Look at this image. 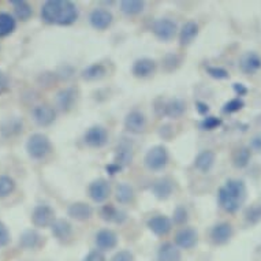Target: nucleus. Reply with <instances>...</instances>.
I'll use <instances>...</instances> for the list:
<instances>
[{"label":"nucleus","instance_id":"44","mask_svg":"<svg viewBox=\"0 0 261 261\" xmlns=\"http://www.w3.org/2000/svg\"><path fill=\"white\" fill-rule=\"evenodd\" d=\"M250 149L256 150L257 153H261V132L257 133L250 141Z\"/></svg>","mask_w":261,"mask_h":261},{"label":"nucleus","instance_id":"45","mask_svg":"<svg viewBox=\"0 0 261 261\" xmlns=\"http://www.w3.org/2000/svg\"><path fill=\"white\" fill-rule=\"evenodd\" d=\"M9 89V78L3 71H0V94Z\"/></svg>","mask_w":261,"mask_h":261},{"label":"nucleus","instance_id":"34","mask_svg":"<svg viewBox=\"0 0 261 261\" xmlns=\"http://www.w3.org/2000/svg\"><path fill=\"white\" fill-rule=\"evenodd\" d=\"M11 6L14 7V11H15L17 17L21 21H28L32 17V14H33L32 7L26 2H23V0H14V2H11Z\"/></svg>","mask_w":261,"mask_h":261},{"label":"nucleus","instance_id":"10","mask_svg":"<svg viewBox=\"0 0 261 261\" xmlns=\"http://www.w3.org/2000/svg\"><path fill=\"white\" fill-rule=\"evenodd\" d=\"M94 244H96V248L101 252L112 250L118 245V236L115 231H112L110 228H103L94 237Z\"/></svg>","mask_w":261,"mask_h":261},{"label":"nucleus","instance_id":"16","mask_svg":"<svg viewBox=\"0 0 261 261\" xmlns=\"http://www.w3.org/2000/svg\"><path fill=\"white\" fill-rule=\"evenodd\" d=\"M133 160V146L128 141L123 140L118 144L115 149V158H114V163H116L118 166L123 168L124 166H128Z\"/></svg>","mask_w":261,"mask_h":261},{"label":"nucleus","instance_id":"4","mask_svg":"<svg viewBox=\"0 0 261 261\" xmlns=\"http://www.w3.org/2000/svg\"><path fill=\"white\" fill-rule=\"evenodd\" d=\"M145 166L152 171H160L163 168L167 166L168 163V152L166 149V146L156 145L153 148H150L148 150V153L145 154Z\"/></svg>","mask_w":261,"mask_h":261},{"label":"nucleus","instance_id":"48","mask_svg":"<svg viewBox=\"0 0 261 261\" xmlns=\"http://www.w3.org/2000/svg\"><path fill=\"white\" fill-rule=\"evenodd\" d=\"M196 108H197L198 114H201V115H205L210 112V107H208V104L202 103V101H197L196 103Z\"/></svg>","mask_w":261,"mask_h":261},{"label":"nucleus","instance_id":"5","mask_svg":"<svg viewBox=\"0 0 261 261\" xmlns=\"http://www.w3.org/2000/svg\"><path fill=\"white\" fill-rule=\"evenodd\" d=\"M152 32L159 40L168 41V40L174 39V36L176 35V23L168 18H160L153 22Z\"/></svg>","mask_w":261,"mask_h":261},{"label":"nucleus","instance_id":"40","mask_svg":"<svg viewBox=\"0 0 261 261\" xmlns=\"http://www.w3.org/2000/svg\"><path fill=\"white\" fill-rule=\"evenodd\" d=\"M174 222L176 224H185L188 222V211L185 206H176L175 211H174Z\"/></svg>","mask_w":261,"mask_h":261},{"label":"nucleus","instance_id":"23","mask_svg":"<svg viewBox=\"0 0 261 261\" xmlns=\"http://www.w3.org/2000/svg\"><path fill=\"white\" fill-rule=\"evenodd\" d=\"M156 70V62L149 58H142L134 62L133 74L137 78H146L152 75Z\"/></svg>","mask_w":261,"mask_h":261},{"label":"nucleus","instance_id":"35","mask_svg":"<svg viewBox=\"0 0 261 261\" xmlns=\"http://www.w3.org/2000/svg\"><path fill=\"white\" fill-rule=\"evenodd\" d=\"M15 189V182L7 175L0 176V197H7Z\"/></svg>","mask_w":261,"mask_h":261},{"label":"nucleus","instance_id":"22","mask_svg":"<svg viewBox=\"0 0 261 261\" xmlns=\"http://www.w3.org/2000/svg\"><path fill=\"white\" fill-rule=\"evenodd\" d=\"M215 152L211 149H205L197 154V158L194 160V167L202 174H208L212 170L215 164Z\"/></svg>","mask_w":261,"mask_h":261},{"label":"nucleus","instance_id":"6","mask_svg":"<svg viewBox=\"0 0 261 261\" xmlns=\"http://www.w3.org/2000/svg\"><path fill=\"white\" fill-rule=\"evenodd\" d=\"M108 132L103 126H92L84 134V142L90 148H101L107 144Z\"/></svg>","mask_w":261,"mask_h":261},{"label":"nucleus","instance_id":"42","mask_svg":"<svg viewBox=\"0 0 261 261\" xmlns=\"http://www.w3.org/2000/svg\"><path fill=\"white\" fill-rule=\"evenodd\" d=\"M110 261H134V256L133 253L128 250H119L111 257Z\"/></svg>","mask_w":261,"mask_h":261},{"label":"nucleus","instance_id":"11","mask_svg":"<svg viewBox=\"0 0 261 261\" xmlns=\"http://www.w3.org/2000/svg\"><path fill=\"white\" fill-rule=\"evenodd\" d=\"M146 226L156 236L166 237L172 230V220L164 215H156L148 220Z\"/></svg>","mask_w":261,"mask_h":261},{"label":"nucleus","instance_id":"46","mask_svg":"<svg viewBox=\"0 0 261 261\" xmlns=\"http://www.w3.org/2000/svg\"><path fill=\"white\" fill-rule=\"evenodd\" d=\"M122 170H123V168L120 167V166H118V164L114 162L110 163V164H107V166H106V171H107L110 175H115V174L120 172Z\"/></svg>","mask_w":261,"mask_h":261},{"label":"nucleus","instance_id":"47","mask_svg":"<svg viewBox=\"0 0 261 261\" xmlns=\"http://www.w3.org/2000/svg\"><path fill=\"white\" fill-rule=\"evenodd\" d=\"M234 92L237 93V96L240 97V96H245V94L248 93V88L245 85H242V84H234Z\"/></svg>","mask_w":261,"mask_h":261},{"label":"nucleus","instance_id":"39","mask_svg":"<svg viewBox=\"0 0 261 261\" xmlns=\"http://www.w3.org/2000/svg\"><path fill=\"white\" fill-rule=\"evenodd\" d=\"M206 73L210 74L211 77L215 78V80H226L228 78V71L223 67H218V66H208L206 67Z\"/></svg>","mask_w":261,"mask_h":261},{"label":"nucleus","instance_id":"43","mask_svg":"<svg viewBox=\"0 0 261 261\" xmlns=\"http://www.w3.org/2000/svg\"><path fill=\"white\" fill-rule=\"evenodd\" d=\"M10 242V232L7 230V227L0 223V248H3Z\"/></svg>","mask_w":261,"mask_h":261},{"label":"nucleus","instance_id":"41","mask_svg":"<svg viewBox=\"0 0 261 261\" xmlns=\"http://www.w3.org/2000/svg\"><path fill=\"white\" fill-rule=\"evenodd\" d=\"M84 261H107V258L104 256V252H101L99 249H93L86 254Z\"/></svg>","mask_w":261,"mask_h":261},{"label":"nucleus","instance_id":"17","mask_svg":"<svg viewBox=\"0 0 261 261\" xmlns=\"http://www.w3.org/2000/svg\"><path fill=\"white\" fill-rule=\"evenodd\" d=\"M240 69L245 74H254L261 69V56L256 52H246L241 56Z\"/></svg>","mask_w":261,"mask_h":261},{"label":"nucleus","instance_id":"3","mask_svg":"<svg viewBox=\"0 0 261 261\" xmlns=\"http://www.w3.org/2000/svg\"><path fill=\"white\" fill-rule=\"evenodd\" d=\"M26 149H28L30 158L40 160L51 152V142H49L47 136H44V134H33L28 140Z\"/></svg>","mask_w":261,"mask_h":261},{"label":"nucleus","instance_id":"30","mask_svg":"<svg viewBox=\"0 0 261 261\" xmlns=\"http://www.w3.org/2000/svg\"><path fill=\"white\" fill-rule=\"evenodd\" d=\"M144 7H145V3L141 0H123V2H120L122 13L128 15V17H133V15H138L140 13H142Z\"/></svg>","mask_w":261,"mask_h":261},{"label":"nucleus","instance_id":"27","mask_svg":"<svg viewBox=\"0 0 261 261\" xmlns=\"http://www.w3.org/2000/svg\"><path fill=\"white\" fill-rule=\"evenodd\" d=\"M198 25L194 21L186 22L179 32V43L180 45H189L193 40L198 36Z\"/></svg>","mask_w":261,"mask_h":261},{"label":"nucleus","instance_id":"8","mask_svg":"<svg viewBox=\"0 0 261 261\" xmlns=\"http://www.w3.org/2000/svg\"><path fill=\"white\" fill-rule=\"evenodd\" d=\"M198 234L192 227H182L179 231L175 234V245L179 249H193L197 245Z\"/></svg>","mask_w":261,"mask_h":261},{"label":"nucleus","instance_id":"21","mask_svg":"<svg viewBox=\"0 0 261 261\" xmlns=\"http://www.w3.org/2000/svg\"><path fill=\"white\" fill-rule=\"evenodd\" d=\"M182 253L180 249L172 242H164L158 250V261H180Z\"/></svg>","mask_w":261,"mask_h":261},{"label":"nucleus","instance_id":"13","mask_svg":"<svg viewBox=\"0 0 261 261\" xmlns=\"http://www.w3.org/2000/svg\"><path fill=\"white\" fill-rule=\"evenodd\" d=\"M112 19L114 17H112L111 11H108L107 9H94L89 15L90 25L97 30H104L110 28Z\"/></svg>","mask_w":261,"mask_h":261},{"label":"nucleus","instance_id":"37","mask_svg":"<svg viewBox=\"0 0 261 261\" xmlns=\"http://www.w3.org/2000/svg\"><path fill=\"white\" fill-rule=\"evenodd\" d=\"M244 107V100L241 99V97H236V99H231L223 106V112L224 114H236V112L241 111Z\"/></svg>","mask_w":261,"mask_h":261},{"label":"nucleus","instance_id":"19","mask_svg":"<svg viewBox=\"0 0 261 261\" xmlns=\"http://www.w3.org/2000/svg\"><path fill=\"white\" fill-rule=\"evenodd\" d=\"M51 230L52 236L55 237L58 241H60V242H69L73 238V227L64 219L55 220L54 224L51 226Z\"/></svg>","mask_w":261,"mask_h":261},{"label":"nucleus","instance_id":"2","mask_svg":"<svg viewBox=\"0 0 261 261\" xmlns=\"http://www.w3.org/2000/svg\"><path fill=\"white\" fill-rule=\"evenodd\" d=\"M246 200V186L241 179H228L218 192V202L227 214H236Z\"/></svg>","mask_w":261,"mask_h":261},{"label":"nucleus","instance_id":"18","mask_svg":"<svg viewBox=\"0 0 261 261\" xmlns=\"http://www.w3.org/2000/svg\"><path fill=\"white\" fill-rule=\"evenodd\" d=\"M186 112V104L180 99H170L162 106V114L171 119H178Z\"/></svg>","mask_w":261,"mask_h":261},{"label":"nucleus","instance_id":"29","mask_svg":"<svg viewBox=\"0 0 261 261\" xmlns=\"http://www.w3.org/2000/svg\"><path fill=\"white\" fill-rule=\"evenodd\" d=\"M106 74H107V69L103 63H94L90 64L89 67H86L82 71V78L88 81H96V80L103 78Z\"/></svg>","mask_w":261,"mask_h":261},{"label":"nucleus","instance_id":"24","mask_svg":"<svg viewBox=\"0 0 261 261\" xmlns=\"http://www.w3.org/2000/svg\"><path fill=\"white\" fill-rule=\"evenodd\" d=\"M172 190H174V182L170 178H162L152 185V193L159 200H166L170 197Z\"/></svg>","mask_w":261,"mask_h":261},{"label":"nucleus","instance_id":"33","mask_svg":"<svg viewBox=\"0 0 261 261\" xmlns=\"http://www.w3.org/2000/svg\"><path fill=\"white\" fill-rule=\"evenodd\" d=\"M15 19L9 13H0V37L9 36L15 29Z\"/></svg>","mask_w":261,"mask_h":261},{"label":"nucleus","instance_id":"15","mask_svg":"<svg viewBox=\"0 0 261 261\" xmlns=\"http://www.w3.org/2000/svg\"><path fill=\"white\" fill-rule=\"evenodd\" d=\"M33 119L40 124V126H49L51 123H54L56 119V111L54 110V107L48 106V104H43V106H37L35 107L33 112Z\"/></svg>","mask_w":261,"mask_h":261},{"label":"nucleus","instance_id":"36","mask_svg":"<svg viewBox=\"0 0 261 261\" xmlns=\"http://www.w3.org/2000/svg\"><path fill=\"white\" fill-rule=\"evenodd\" d=\"M245 219L246 222L250 224H256L261 220V204H256V205L249 206L246 212H245Z\"/></svg>","mask_w":261,"mask_h":261},{"label":"nucleus","instance_id":"28","mask_svg":"<svg viewBox=\"0 0 261 261\" xmlns=\"http://www.w3.org/2000/svg\"><path fill=\"white\" fill-rule=\"evenodd\" d=\"M252 159V150L248 146H241L232 153V164L237 168H245Z\"/></svg>","mask_w":261,"mask_h":261},{"label":"nucleus","instance_id":"38","mask_svg":"<svg viewBox=\"0 0 261 261\" xmlns=\"http://www.w3.org/2000/svg\"><path fill=\"white\" fill-rule=\"evenodd\" d=\"M200 126H201L202 130H215V128H218L222 126V119L220 118H218V116H214V115H206L204 119H202V122L200 123Z\"/></svg>","mask_w":261,"mask_h":261},{"label":"nucleus","instance_id":"32","mask_svg":"<svg viewBox=\"0 0 261 261\" xmlns=\"http://www.w3.org/2000/svg\"><path fill=\"white\" fill-rule=\"evenodd\" d=\"M115 198L119 204H128L133 201L134 190L128 184H119L115 189Z\"/></svg>","mask_w":261,"mask_h":261},{"label":"nucleus","instance_id":"12","mask_svg":"<svg viewBox=\"0 0 261 261\" xmlns=\"http://www.w3.org/2000/svg\"><path fill=\"white\" fill-rule=\"evenodd\" d=\"M146 118L141 111L133 110L130 111L124 118V127L127 132L133 134H140L145 130Z\"/></svg>","mask_w":261,"mask_h":261},{"label":"nucleus","instance_id":"14","mask_svg":"<svg viewBox=\"0 0 261 261\" xmlns=\"http://www.w3.org/2000/svg\"><path fill=\"white\" fill-rule=\"evenodd\" d=\"M232 227L230 223H219L211 230V240L215 245H224L231 240Z\"/></svg>","mask_w":261,"mask_h":261},{"label":"nucleus","instance_id":"26","mask_svg":"<svg viewBox=\"0 0 261 261\" xmlns=\"http://www.w3.org/2000/svg\"><path fill=\"white\" fill-rule=\"evenodd\" d=\"M75 99H77V92L73 88H66V89L60 90L58 93L56 103H58V107L62 111H70L73 108L74 103H75Z\"/></svg>","mask_w":261,"mask_h":261},{"label":"nucleus","instance_id":"1","mask_svg":"<svg viewBox=\"0 0 261 261\" xmlns=\"http://www.w3.org/2000/svg\"><path fill=\"white\" fill-rule=\"evenodd\" d=\"M41 18L51 25L67 26L78 19V9L69 0H48L41 7Z\"/></svg>","mask_w":261,"mask_h":261},{"label":"nucleus","instance_id":"20","mask_svg":"<svg viewBox=\"0 0 261 261\" xmlns=\"http://www.w3.org/2000/svg\"><path fill=\"white\" fill-rule=\"evenodd\" d=\"M67 214H69L70 218L75 219L78 222H85V220H89L93 215V208L86 204V202H74L69 206L67 210Z\"/></svg>","mask_w":261,"mask_h":261},{"label":"nucleus","instance_id":"31","mask_svg":"<svg viewBox=\"0 0 261 261\" xmlns=\"http://www.w3.org/2000/svg\"><path fill=\"white\" fill-rule=\"evenodd\" d=\"M41 242H43L41 236L37 231H35V230H28V231H25L22 234L21 240H19V244L25 249L39 248Z\"/></svg>","mask_w":261,"mask_h":261},{"label":"nucleus","instance_id":"7","mask_svg":"<svg viewBox=\"0 0 261 261\" xmlns=\"http://www.w3.org/2000/svg\"><path fill=\"white\" fill-rule=\"evenodd\" d=\"M88 193H89V197L94 202H104L111 193V186L108 184V180L99 178L89 185Z\"/></svg>","mask_w":261,"mask_h":261},{"label":"nucleus","instance_id":"9","mask_svg":"<svg viewBox=\"0 0 261 261\" xmlns=\"http://www.w3.org/2000/svg\"><path fill=\"white\" fill-rule=\"evenodd\" d=\"M32 220L37 227H48L52 226L55 222V211L49 205H37L33 210Z\"/></svg>","mask_w":261,"mask_h":261},{"label":"nucleus","instance_id":"25","mask_svg":"<svg viewBox=\"0 0 261 261\" xmlns=\"http://www.w3.org/2000/svg\"><path fill=\"white\" fill-rule=\"evenodd\" d=\"M100 216L108 223H123L126 220V214L112 204H106L100 210Z\"/></svg>","mask_w":261,"mask_h":261}]
</instances>
